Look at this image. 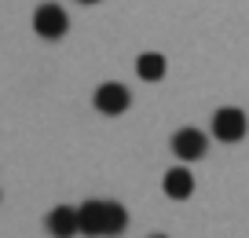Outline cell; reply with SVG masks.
Segmentation results:
<instances>
[{
	"instance_id": "52a82bcc",
	"label": "cell",
	"mask_w": 249,
	"mask_h": 238,
	"mask_svg": "<svg viewBox=\"0 0 249 238\" xmlns=\"http://www.w3.org/2000/svg\"><path fill=\"white\" fill-rule=\"evenodd\" d=\"M161 187H165V194H169V198L183 201V198H191V194H195V176H191L187 169H169V172H165V180H161Z\"/></svg>"
},
{
	"instance_id": "8992f818",
	"label": "cell",
	"mask_w": 249,
	"mask_h": 238,
	"mask_svg": "<svg viewBox=\"0 0 249 238\" xmlns=\"http://www.w3.org/2000/svg\"><path fill=\"white\" fill-rule=\"evenodd\" d=\"M44 227H48L52 238H73V235H81V216H77L73 205H55L52 213H48Z\"/></svg>"
},
{
	"instance_id": "3957f363",
	"label": "cell",
	"mask_w": 249,
	"mask_h": 238,
	"mask_svg": "<svg viewBox=\"0 0 249 238\" xmlns=\"http://www.w3.org/2000/svg\"><path fill=\"white\" fill-rule=\"evenodd\" d=\"M249 121L246 114H242L238 107H220L216 114H213V136L220 139V143H238L242 136H246Z\"/></svg>"
},
{
	"instance_id": "5b68a950",
	"label": "cell",
	"mask_w": 249,
	"mask_h": 238,
	"mask_svg": "<svg viewBox=\"0 0 249 238\" xmlns=\"http://www.w3.org/2000/svg\"><path fill=\"white\" fill-rule=\"evenodd\" d=\"M205 150H209V136L202 128H179L172 136V154L183 162H198V158H205Z\"/></svg>"
},
{
	"instance_id": "9c48e42d",
	"label": "cell",
	"mask_w": 249,
	"mask_h": 238,
	"mask_svg": "<svg viewBox=\"0 0 249 238\" xmlns=\"http://www.w3.org/2000/svg\"><path fill=\"white\" fill-rule=\"evenodd\" d=\"M77 4H99V0H77Z\"/></svg>"
},
{
	"instance_id": "30bf717a",
	"label": "cell",
	"mask_w": 249,
	"mask_h": 238,
	"mask_svg": "<svg viewBox=\"0 0 249 238\" xmlns=\"http://www.w3.org/2000/svg\"><path fill=\"white\" fill-rule=\"evenodd\" d=\"M150 238H165V235H150Z\"/></svg>"
},
{
	"instance_id": "277c9868",
	"label": "cell",
	"mask_w": 249,
	"mask_h": 238,
	"mask_svg": "<svg viewBox=\"0 0 249 238\" xmlns=\"http://www.w3.org/2000/svg\"><path fill=\"white\" fill-rule=\"evenodd\" d=\"M128 107H132V95H128V88H124V85L107 81V85L95 88V110H99V114L117 117V114H124Z\"/></svg>"
},
{
	"instance_id": "7a4b0ae2",
	"label": "cell",
	"mask_w": 249,
	"mask_h": 238,
	"mask_svg": "<svg viewBox=\"0 0 249 238\" xmlns=\"http://www.w3.org/2000/svg\"><path fill=\"white\" fill-rule=\"evenodd\" d=\"M66 30H70V18H66V11L59 8V4H40L37 11H33V33L44 40H59L66 37Z\"/></svg>"
},
{
	"instance_id": "ba28073f",
	"label": "cell",
	"mask_w": 249,
	"mask_h": 238,
	"mask_svg": "<svg viewBox=\"0 0 249 238\" xmlns=\"http://www.w3.org/2000/svg\"><path fill=\"white\" fill-rule=\"evenodd\" d=\"M136 73H140L143 81H161V77H165V55L143 52L140 59H136Z\"/></svg>"
},
{
	"instance_id": "6da1fadb",
	"label": "cell",
	"mask_w": 249,
	"mask_h": 238,
	"mask_svg": "<svg viewBox=\"0 0 249 238\" xmlns=\"http://www.w3.org/2000/svg\"><path fill=\"white\" fill-rule=\"evenodd\" d=\"M77 216H81V235H88V238H114L128 227V213L117 201L92 198L85 205H77Z\"/></svg>"
}]
</instances>
